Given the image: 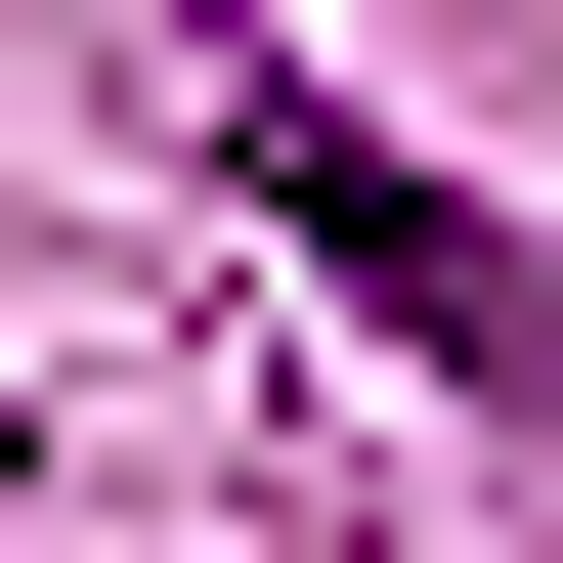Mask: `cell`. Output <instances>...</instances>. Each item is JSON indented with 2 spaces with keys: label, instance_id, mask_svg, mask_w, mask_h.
Wrapping results in <instances>:
<instances>
[{
  "label": "cell",
  "instance_id": "obj_1",
  "mask_svg": "<svg viewBox=\"0 0 563 563\" xmlns=\"http://www.w3.org/2000/svg\"><path fill=\"white\" fill-rule=\"evenodd\" d=\"M217 217H303V261H347V303H390V347L477 390V433H563V261H520L477 174H390V131H347L303 44H217Z\"/></svg>",
  "mask_w": 563,
  "mask_h": 563
}]
</instances>
